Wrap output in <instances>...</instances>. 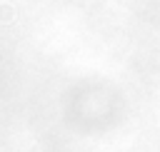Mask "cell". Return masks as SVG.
<instances>
[{
    "mask_svg": "<svg viewBox=\"0 0 160 152\" xmlns=\"http://www.w3.org/2000/svg\"><path fill=\"white\" fill-rule=\"evenodd\" d=\"M10 17H12V7H8V5H2V7H0V20H5V22H8Z\"/></svg>",
    "mask_w": 160,
    "mask_h": 152,
    "instance_id": "1",
    "label": "cell"
}]
</instances>
